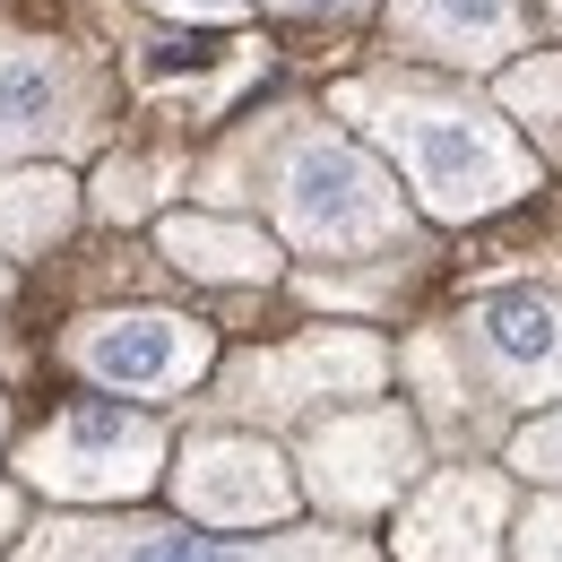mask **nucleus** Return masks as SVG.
Returning <instances> with one entry per match:
<instances>
[{
    "label": "nucleus",
    "mask_w": 562,
    "mask_h": 562,
    "mask_svg": "<svg viewBox=\"0 0 562 562\" xmlns=\"http://www.w3.org/2000/svg\"><path fill=\"white\" fill-rule=\"evenodd\" d=\"M502 459H510V476H528V485H562V407H546L537 424H519Z\"/></svg>",
    "instance_id": "17"
},
{
    "label": "nucleus",
    "mask_w": 562,
    "mask_h": 562,
    "mask_svg": "<svg viewBox=\"0 0 562 562\" xmlns=\"http://www.w3.org/2000/svg\"><path fill=\"white\" fill-rule=\"evenodd\" d=\"M510 562H562V485H546L510 519Z\"/></svg>",
    "instance_id": "18"
},
{
    "label": "nucleus",
    "mask_w": 562,
    "mask_h": 562,
    "mask_svg": "<svg viewBox=\"0 0 562 562\" xmlns=\"http://www.w3.org/2000/svg\"><path fill=\"white\" fill-rule=\"evenodd\" d=\"M338 113L398 165L407 200L432 225H476L537 191V147L476 87H450L424 70H372L338 87Z\"/></svg>",
    "instance_id": "2"
},
{
    "label": "nucleus",
    "mask_w": 562,
    "mask_h": 562,
    "mask_svg": "<svg viewBox=\"0 0 562 562\" xmlns=\"http://www.w3.org/2000/svg\"><path fill=\"white\" fill-rule=\"evenodd\" d=\"M61 363L113 398H182L216 363V338L191 312H87L61 338Z\"/></svg>",
    "instance_id": "9"
},
{
    "label": "nucleus",
    "mask_w": 562,
    "mask_h": 562,
    "mask_svg": "<svg viewBox=\"0 0 562 562\" xmlns=\"http://www.w3.org/2000/svg\"><path fill=\"white\" fill-rule=\"evenodd\" d=\"M493 104L519 122L537 165H562V53H510L493 78Z\"/></svg>",
    "instance_id": "15"
},
{
    "label": "nucleus",
    "mask_w": 562,
    "mask_h": 562,
    "mask_svg": "<svg viewBox=\"0 0 562 562\" xmlns=\"http://www.w3.org/2000/svg\"><path fill=\"white\" fill-rule=\"evenodd\" d=\"M200 191H209L216 209H269V225L303 260L424 251L407 182L372 147H355L329 113H312V104H278V113L243 122L200 165Z\"/></svg>",
    "instance_id": "1"
},
{
    "label": "nucleus",
    "mask_w": 562,
    "mask_h": 562,
    "mask_svg": "<svg viewBox=\"0 0 562 562\" xmlns=\"http://www.w3.org/2000/svg\"><path fill=\"white\" fill-rule=\"evenodd\" d=\"M528 0H390V53L432 70H502L510 53H528Z\"/></svg>",
    "instance_id": "12"
},
{
    "label": "nucleus",
    "mask_w": 562,
    "mask_h": 562,
    "mask_svg": "<svg viewBox=\"0 0 562 562\" xmlns=\"http://www.w3.org/2000/svg\"><path fill=\"white\" fill-rule=\"evenodd\" d=\"M165 476H173L182 519H200V528H285V510L303 493L294 485V459H285L278 441L243 432V424L191 432Z\"/></svg>",
    "instance_id": "10"
},
{
    "label": "nucleus",
    "mask_w": 562,
    "mask_h": 562,
    "mask_svg": "<svg viewBox=\"0 0 562 562\" xmlns=\"http://www.w3.org/2000/svg\"><path fill=\"white\" fill-rule=\"evenodd\" d=\"M156 18H182V26H234L251 0H147Z\"/></svg>",
    "instance_id": "19"
},
{
    "label": "nucleus",
    "mask_w": 562,
    "mask_h": 562,
    "mask_svg": "<svg viewBox=\"0 0 562 562\" xmlns=\"http://www.w3.org/2000/svg\"><path fill=\"white\" fill-rule=\"evenodd\" d=\"M546 9H554V18H562V0H546Z\"/></svg>",
    "instance_id": "24"
},
{
    "label": "nucleus",
    "mask_w": 562,
    "mask_h": 562,
    "mask_svg": "<svg viewBox=\"0 0 562 562\" xmlns=\"http://www.w3.org/2000/svg\"><path fill=\"white\" fill-rule=\"evenodd\" d=\"M390 554L398 562H510V468L450 459V468L416 476Z\"/></svg>",
    "instance_id": "11"
},
{
    "label": "nucleus",
    "mask_w": 562,
    "mask_h": 562,
    "mask_svg": "<svg viewBox=\"0 0 562 562\" xmlns=\"http://www.w3.org/2000/svg\"><path fill=\"white\" fill-rule=\"evenodd\" d=\"M70 216H78V182L53 165V156H35V165H9V173H0V251H9V260L53 251V243L70 234Z\"/></svg>",
    "instance_id": "14"
},
{
    "label": "nucleus",
    "mask_w": 562,
    "mask_h": 562,
    "mask_svg": "<svg viewBox=\"0 0 562 562\" xmlns=\"http://www.w3.org/2000/svg\"><path fill=\"white\" fill-rule=\"evenodd\" d=\"M0 303H9V260H0Z\"/></svg>",
    "instance_id": "22"
},
{
    "label": "nucleus",
    "mask_w": 562,
    "mask_h": 562,
    "mask_svg": "<svg viewBox=\"0 0 562 562\" xmlns=\"http://www.w3.org/2000/svg\"><path fill=\"white\" fill-rule=\"evenodd\" d=\"M18 562H381L372 537H347V519L329 528H278V537H200L173 519L139 510H78V519H35L18 528Z\"/></svg>",
    "instance_id": "3"
},
{
    "label": "nucleus",
    "mask_w": 562,
    "mask_h": 562,
    "mask_svg": "<svg viewBox=\"0 0 562 562\" xmlns=\"http://www.w3.org/2000/svg\"><path fill=\"white\" fill-rule=\"evenodd\" d=\"M156 251L200 285H278V269H285L278 234H260V225H243V216H200V209L165 216V225H156Z\"/></svg>",
    "instance_id": "13"
},
{
    "label": "nucleus",
    "mask_w": 562,
    "mask_h": 562,
    "mask_svg": "<svg viewBox=\"0 0 562 562\" xmlns=\"http://www.w3.org/2000/svg\"><path fill=\"white\" fill-rule=\"evenodd\" d=\"M269 9H278V18H321V26H329V18H363L372 0H269Z\"/></svg>",
    "instance_id": "20"
},
{
    "label": "nucleus",
    "mask_w": 562,
    "mask_h": 562,
    "mask_svg": "<svg viewBox=\"0 0 562 562\" xmlns=\"http://www.w3.org/2000/svg\"><path fill=\"white\" fill-rule=\"evenodd\" d=\"M0 441H9V398H0Z\"/></svg>",
    "instance_id": "23"
},
{
    "label": "nucleus",
    "mask_w": 562,
    "mask_h": 562,
    "mask_svg": "<svg viewBox=\"0 0 562 562\" xmlns=\"http://www.w3.org/2000/svg\"><path fill=\"white\" fill-rule=\"evenodd\" d=\"M26 528V502H18V485H0V537H18Z\"/></svg>",
    "instance_id": "21"
},
{
    "label": "nucleus",
    "mask_w": 562,
    "mask_h": 562,
    "mask_svg": "<svg viewBox=\"0 0 562 562\" xmlns=\"http://www.w3.org/2000/svg\"><path fill=\"white\" fill-rule=\"evenodd\" d=\"M398 372V355L381 347L372 329H303L285 347H251L225 363L216 381V416H251V424H294L321 416V407H347V398H372L381 381Z\"/></svg>",
    "instance_id": "7"
},
{
    "label": "nucleus",
    "mask_w": 562,
    "mask_h": 562,
    "mask_svg": "<svg viewBox=\"0 0 562 562\" xmlns=\"http://www.w3.org/2000/svg\"><path fill=\"white\" fill-rule=\"evenodd\" d=\"M441 347L493 424L519 407H546V398H562V294L554 285L476 294L459 321H441Z\"/></svg>",
    "instance_id": "5"
},
{
    "label": "nucleus",
    "mask_w": 562,
    "mask_h": 562,
    "mask_svg": "<svg viewBox=\"0 0 562 562\" xmlns=\"http://www.w3.org/2000/svg\"><path fill=\"white\" fill-rule=\"evenodd\" d=\"M173 182H182L173 156H104V173H95V209L113 216V225H131V216H147Z\"/></svg>",
    "instance_id": "16"
},
{
    "label": "nucleus",
    "mask_w": 562,
    "mask_h": 562,
    "mask_svg": "<svg viewBox=\"0 0 562 562\" xmlns=\"http://www.w3.org/2000/svg\"><path fill=\"white\" fill-rule=\"evenodd\" d=\"M104 61L61 35L0 26V165L26 156H87L104 147Z\"/></svg>",
    "instance_id": "6"
},
{
    "label": "nucleus",
    "mask_w": 562,
    "mask_h": 562,
    "mask_svg": "<svg viewBox=\"0 0 562 562\" xmlns=\"http://www.w3.org/2000/svg\"><path fill=\"white\" fill-rule=\"evenodd\" d=\"M416 476H424V416L390 407V398H347V407L312 416L294 441V485L312 493V510H329L347 528L407 502Z\"/></svg>",
    "instance_id": "4"
},
{
    "label": "nucleus",
    "mask_w": 562,
    "mask_h": 562,
    "mask_svg": "<svg viewBox=\"0 0 562 562\" xmlns=\"http://www.w3.org/2000/svg\"><path fill=\"white\" fill-rule=\"evenodd\" d=\"M165 424L147 407H104V398H78L44 432L18 441V476L53 502H139L156 476H165Z\"/></svg>",
    "instance_id": "8"
}]
</instances>
